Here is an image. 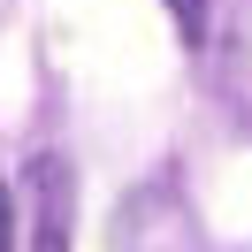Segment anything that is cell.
Returning a JSON list of instances; mask_svg holds the SVG:
<instances>
[{"label": "cell", "instance_id": "6da1fadb", "mask_svg": "<svg viewBox=\"0 0 252 252\" xmlns=\"http://www.w3.org/2000/svg\"><path fill=\"white\" fill-rule=\"evenodd\" d=\"M69 214H77V168L62 153H31L16 191V252H69Z\"/></svg>", "mask_w": 252, "mask_h": 252}, {"label": "cell", "instance_id": "7a4b0ae2", "mask_svg": "<svg viewBox=\"0 0 252 252\" xmlns=\"http://www.w3.org/2000/svg\"><path fill=\"white\" fill-rule=\"evenodd\" d=\"M168 16H176V31H184V46L206 38V0H168Z\"/></svg>", "mask_w": 252, "mask_h": 252}, {"label": "cell", "instance_id": "3957f363", "mask_svg": "<svg viewBox=\"0 0 252 252\" xmlns=\"http://www.w3.org/2000/svg\"><path fill=\"white\" fill-rule=\"evenodd\" d=\"M0 252H16V191H8V176H0Z\"/></svg>", "mask_w": 252, "mask_h": 252}]
</instances>
